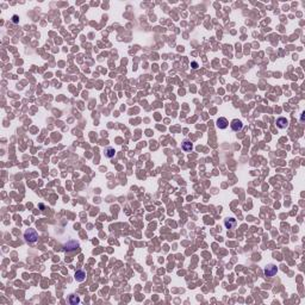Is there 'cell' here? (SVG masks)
Masks as SVG:
<instances>
[{
  "mask_svg": "<svg viewBox=\"0 0 305 305\" xmlns=\"http://www.w3.org/2000/svg\"><path fill=\"white\" fill-rule=\"evenodd\" d=\"M24 238L29 243H35L38 240V234H37V231L35 229H27L24 232Z\"/></svg>",
  "mask_w": 305,
  "mask_h": 305,
  "instance_id": "obj_1",
  "label": "cell"
},
{
  "mask_svg": "<svg viewBox=\"0 0 305 305\" xmlns=\"http://www.w3.org/2000/svg\"><path fill=\"white\" fill-rule=\"evenodd\" d=\"M277 272H278V268H277L276 265H268V266H266V268H265V276L270 278V277L276 276Z\"/></svg>",
  "mask_w": 305,
  "mask_h": 305,
  "instance_id": "obj_2",
  "label": "cell"
},
{
  "mask_svg": "<svg viewBox=\"0 0 305 305\" xmlns=\"http://www.w3.org/2000/svg\"><path fill=\"white\" fill-rule=\"evenodd\" d=\"M230 127H231V129H232L234 131H240V130H242L243 124H242V122H241L240 119H234V120L231 122Z\"/></svg>",
  "mask_w": 305,
  "mask_h": 305,
  "instance_id": "obj_3",
  "label": "cell"
},
{
  "mask_svg": "<svg viewBox=\"0 0 305 305\" xmlns=\"http://www.w3.org/2000/svg\"><path fill=\"white\" fill-rule=\"evenodd\" d=\"M216 124H217V127H218L219 129H227V128H228V125H229V122H228V119H227V118L221 117V118H218V119H217Z\"/></svg>",
  "mask_w": 305,
  "mask_h": 305,
  "instance_id": "obj_4",
  "label": "cell"
},
{
  "mask_svg": "<svg viewBox=\"0 0 305 305\" xmlns=\"http://www.w3.org/2000/svg\"><path fill=\"white\" fill-rule=\"evenodd\" d=\"M277 125H278V128H280V129H285V128L288 127V120H287L285 117H280V118L277 119Z\"/></svg>",
  "mask_w": 305,
  "mask_h": 305,
  "instance_id": "obj_5",
  "label": "cell"
},
{
  "mask_svg": "<svg viewBox=\"0 0 305 305\" xmlns=\"http://www.w3.org/2000/svg\"><path fill=\"white\" fill-rule=\"evenodd\" d=\"M78 247H79V243H78V242H75V241H69L67 245L65 246V250H66V252H72V250H75Z\"/></svg>",
  "mask_w": 305,
  "mask_h": 305,
  "instance_id": "obj_6",
  "label": "cell"
},
{
  "mask_svg": "<svg viewBox=\"0 0 305 305\" xmlns=\"http://www.w3.org/2000/svg\"><path fill=\"white\" fill-rule=\"evenodd\" d=\"M224 225H225L227 229H232V228L236 227V219H234V218H227V219L224 221Z\"/></svg>",
  "mask_w": 305,
  "mask_h": 305,
  "instance_id": "obj_7",
  "label": "cell"
},
{
  "mask_svg": "<svg viewBox=\"0 0 305 305\" xmlns=\"http://www.w3.org/2000/svg\"><path fill=\"white\" fill-rule=\"evenodd\" d=\"M192 149H193V144H192V142H191V141L185 140L184 142H182V150H185V151H191Z\"/></svg>",
  "mask_w": 305,
  "mask_h": 305,
  "instance_id": "obj_8",
  "label": "cell"
},
{
  "mask_svg": "<svg viewBox=\"0 0 305 305\" xmlns=\"http://www.w3.org/2000/svg\"><path fill=\"white\" fill-rule=\"evenodd\" d=\"M86 278V273L83 270H76L75 272V279L78 281H83Z\"/></svg>",
  "mask_w": 305,
  "mask_h": 305,
  "instance_id": "obj_9",
  "label": "cell"
},
{
  "mask_svg": "<svg viewBox=\"0 0 305 305\" xmlns=\"http://www.w3.org/2000/svg\"><path fill=\"white\" fill-rule=\"evenodd\" d=\"M69 303L73 304V305H75V304H79V303H80V299H79V297H76V296H69Z\"/></svg>",
  "mask_w": 305,
  "mask_h": 305,
  "instance_id": "obj_10",
  "label": "cell"
},
{
  "mask_svg": "<svg viewBox=\"0 0 305 305\" xmlns=\"http://www.w3.org/2000/svg\"><path fill=\"white\" fill-rule=\"evenodd\" d=\"M105 152H106V156L107 158H112V156H114V149L113 148H106V150H105Z\"/></svg>",
  "mask_w": 305,
  "mask_h": 305,
  "instance_id": "obj_11",
  "label": "cell"
},
{
  "mask_svg": "<svg viewBox=\"0 0 305 305\" xmlns=\"http://www.w3.org/2000/svg\"><path fill=\"white\" fill-rule=\"evenodd\" d=\"M12 22L17 24V23H18V16H13V17H12Z\"/></svg>",
  "mask_w": 305,
  "mask_h": 305,
  "instance_id": "obj_12",
  "label": "cell"
},
{
  "mask_svg": "<svg viewBox=\"0 0 305 305\" xmlns=\"http://www.w3.org/2000/svg\"><path fill=\"white\" fill-rule=\"evenodd\" d=\"M192 66H193V68H194V69H196V68H198V65H197V62H193V63H192Z\"/></svg>",
  "mask_w": 305,
  "mask_h": 305,
  "instance_id": "obj_13",
  "label": "cell"
}]
</instances>
